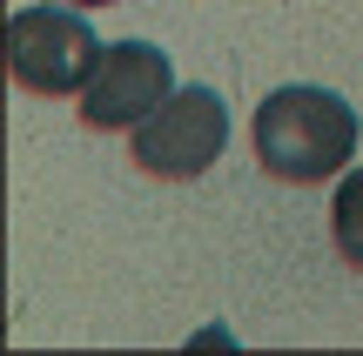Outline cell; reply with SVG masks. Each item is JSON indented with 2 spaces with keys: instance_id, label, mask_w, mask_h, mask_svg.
Wrapping results in <instances>:
<instances>
[{
  "instance_id": "3957f363",
  "label": "cell",
  "mask_w": 363,
  "mask_h": 356,
  "mask_svg": "<svg viewBox=\"0 0 363 356\" xmlns=\"http://www.w3.org/2000/svg\"><path fill=\"white\" fill-rule=\"evenodd\" d=\"M229 148V108L216 88H175L142 128H128V155L155 182H195Z\"/></svg>"
},
{
  "instance_id": "5b68a950",
  "label": "cell",
  "mask_w": 363,
  "mask_h": 356,
  "mask_svg": "<svg viewBox=\"0 0 363 356\" xmlns=\"http://www.w3.org/2000/svg\"><path fill=\"white\" fill-rule=\"evenodd\" d=\"M330 236H337L343 263L363 269V168H350L337 182V202H330Z\"/></svg>"
},
{
  "instance_id": "8992f818",
  "label": "cell",
  "mask_w": 363,
  "mask_h": 356,
  "mask_svg": "<svg viewBox=\"0 0 363 356\" xmlns=\"http://www.w3.org/2000/svg\"><path fill=\"white\" fill-rule=\"evenodd\" d=\"M67 7H115V0H67Z\"/></svg>"
},
{
  "instance_id": "277c9868",
  "label": "cell",
  "mask_w": 363,
  "mask_h": 356,
  "mask_svg": "<svg viewBox=\"0 0 363 356\" xmlns=\"http://www.w3.org/2000/svg\"><path fill=\"white\" fill-rule=\"evenodd\" d=\"M175 94V61L148 40H115L94 67V81L81 88V121L94 134H128Z\"/></svg>"
},
{
  "instance_id": "7a4b0ae2",
  "label": "cell",
  "mask_w": 363,
  "mask_h": 356,
  "mask_svg": "<svg viewBox=\"0 0 363 356\" xmlns=\"http://www.w3.org/2000/svg\"><path fill=\"white\" fill-rule=\"evenodd\" d=\"M108 40L88 27V7H21L7 21V74L27 94H81Z\"/></svg>"
},
{
  "instance_id": "6da1fadb",
  "label": "cell",
  "mask_w": 363,
  "mask_h": 356,
  "mask_svg": "<svg viewBox=\"0 0 363 356\" xmlns=\"http://www.w3.org/2000/svg\"><path fill=\"white\" fill-rule=\"evenodd\" d=\"M249 142H256L262 175L310 188V182H330V175L350 168L357 108L343 101V94H330V88H276L269 101L256 108Z\"/></svg>"
}]
</instances>
